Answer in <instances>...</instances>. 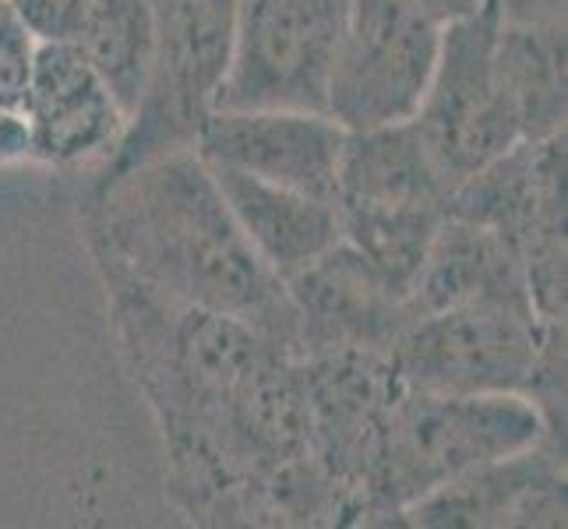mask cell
<instances>
[{"label": "cell", "mask_w": 568, "mask_h": 529, "mask_svg": "<svg viewBox=\"0 0 568 529\" xmlns=\"http://www.w3.org/2000/svg\"><path fill=\"white\" fill-rule=\"evenodd\" d=\"M92 265H106L166 301L237 318L268 343L301 353V318L286 283L233 220L199 149L152 155L82 205Z\"/></svg>", "instance_id": "1"}, {"label": "cell", "mask_w": 568, "mask_h": 529, "mask_svg": "<svg viewBox=\"0 0 568 529\" xmlns=\"http://www.w3.org/2000/svg\"><path fill=\"white\" fill-rule=\"evenodd\" d=\"M540 441L565 445L544 409L519 391L456 396L399 388L382 424L357 526H392L409 505L469 469L526 452Z\"/></svg>", "instance_id": "2"}, {"label": "cell", "mask_w": 568, "mask_h": 529, "mask_svg": "<svg viewBox=\"0 0 568 529\" xmlns=\"http://www.w3.org/2000/svg\"><path fill=\"white\" fill-rule=\"evenodd\" d=\"M403 388L519 391L565 438V325L544 322L526 297L477 301L414 318L388 353Z\"/></svg>", "instance_id": "3"}, {"label": "cell", "mask_w": 568, "mask_h": 529, "mask_svg": "<svg viewBox=\"0 0 568 529\" xmlns=\"http://www.w3.org/2000/svg\"><path fill=\"white\" fill-rule=\"evenodd\" d=\"M152 53L139 103L110 163L95 181L139 166L152 155L194 149L205 116L220 103L230 74L237 0H149Z\"/></svg>", "instance_id": "4"}, {"label": "cell", "mask_w": 568, "mask_h": 529, "mask_svg": "<svg viewBox=\"0 0 568 529\" xmlns=\"http://www.w3.org/2000/svg\"><path fill=\"white\" fill-rule=\"evenodd\" d=\"M498 32L501 18L495 4L442 29L438 61L414 113L448 194L523 142L516 106L498 71Z\"/></svg>", "instance_id": "5"}, {"label": "cell", "mask_w": 568, "mask_h": 529, "mask_svg": "<svg viewBox=\"0 0 568 529\" xmlns=\"http://www.w3.org/2000/svg\"><path fill=\"white\" fill-rule=\"evenodd\" d=\"M438 47L442 29L414 0H349L325 113L343 131L414 121Z\"/></svg>", "instance_id": "6"}, {"label": "cell", "mask_w": 568, "mask_h": 529, "mask_svg": "<svg viewBox=\"0 0 568 529\" xmlns=\"http://www.w3.org/2000/svg\"><path fill=\"white\" fill-rule=\"evenodd\" d=\"M349 0H237L230 74L220 106L325 113Z\"/></svg>", "instance_id": "7"}, {"label": "cell", "mask_w": 568, "mask_h": 529, "mask_svg": "<svg viewBox=\"0 0 568 529\" xmlns=\"http://www.w3.org/2000/svg\"><path fill=\"white\" fill-rule=\"evenodd\" d=\"M29 160L53 170H100L121 145L128 113L82 50L36 39L26 89Z\"/></svg>", "instance_id": "8"}, {"label": "cell", "mask_w": 568, "mask_h": 529, "mask_svg": "<svg viewBox=\"0 0 568 529\" xmlns=\"http://www.w3.org/2000/svg\"><path fill=\"white\" fill-rule=\"evenodd\" d=\"M343 128L318 110L220 106L205 116L194 149L212 166H230L268 184L336 202Z\"/></svg>", "instance_id": "9"}, {"label": "cell", "mask_w": 568, "mask_h": 529, "mask_svg": "<svg viewBox=\"0 0 568 529\" xmlns=\"http://www.w3.org/2000/svg\"><path fill=\"white\" fill-rule=\"evenodd\" d=\"M286 289L301 318V357L325 349L388 357L409 325L403 297L346 241L286 279Z\"/></svg>", "instance_id": "10"}, {"label": "cell", "mask_w": 568, "mask_h": 529, "mask_svg": "<svg viewBox=\"0 0 568 529\" xmlns=\"http://www.w3.org/2000/svg\"><path fill=\"white\" fill-rule=\"evenodd\" d=\"M396 526H565V445L540 441L469 469L409 505Z\"/></svg>", "instance_id": "11"}, {"label": "cell", "mask_w": 568, "mask_h": 529, "mask_svg": "<svg viewBox=\"0 0 568 529\" xmlns=\"http://www.w3.org/2000/svg\"><path fill=\"white\" fill-rule=\"evenodd\" d=\"M209 170L244 237L283 283L343 241L336 202L311 199L304 191L268 184L230 166L209 163Z\"/></svg>", "instance_id": "12"}, {"label": "cell", "mask_w": 568, "mask_h": 529, "mask_svg": "<svg viewBox=\"0 0 568 529\" xmlns=\"http://www.w3.org/2000/svg\"><path fill=\"white\" fill-rule=\"evenodd\" d=\"M513 297L530 301L519 254L495 230L445 215L414 286L406 289V315L414 322L448 307Z\"/></svg>", "instance_id": "13"}, {"label": "cell", "mask_w": 568, "mask_h": 529, "mask_svg": "<svg viewBox=\"0 0 568 529\" xmlns=\"http://www.w3.org/2000/svg\"><path fill=\"white\" fill-rule=\"evenodd\" d=\"M339 208L448 205V187L414 121L346 131L336 170Z\"/></svg>", "instance_id": "14"}, {"label": "cell", "mask_w": 568, "mask_h": 529, "mask_svg": "<svg viewBox=\"0 0 568 529\" xmlns=\"http://www.w3.org/2000/svg\"><path fill=\"white\" fill-rule=\"evenodd\" d=\"M498 71L516 106L523 142H540L565 131L568 78H565V26L498 32Z\"/></svg>", "instance_id": "15"}, {"label": "cell", "mask_w": 568, "mask_h": 529, "mask_svg": "<svg viewBox=\"0 0 568 529\" xmlns=\"http://www.w3.org/2000/svg\"><path fill=\"white\" fill-rule=\"evenodd\" d=\"M64 43L82 50V57L103 74L116 103L131 116L152 53L149 0H82Z\"/></svg>", "instance_id": "16"}, {"label": "cell", "mask_w": 568, "mask_h": 529, "mask_svg": "<svg viewBox=\"0 0 568 529\" xmlns=\"http://www.w3.org/2000/svg\"><path fill=\"white\" fill-rule=\"evenodd\" d=\"M445 208L414 205V208H339L343 241L399 293L414 286L417 272L445 223Z\"/></svg>", "instance_id": "17"}, {"label": "cell", "mask_w": 568, "mask_h": 529, "mask_svg": "<svg viewBox=\"0 0 568 529\" xmlns=\"http://www.w3.org/2000/svg\"><path fill=\"white\" fill-rule=\"evenodd\" d=\"M501 26H519V29H551L565 26V8L568 0H491Z\"/></svg>", "instance_id": "18"}, {"label": "cell", "mask_w": 568, "mask_h": 529, "mask_svg": "<svg viewBox=\"0 0 568 529\" xmlns=\"http://www.w3.org/2000/svg\"><path fill=\"white\" fill-rule=\"evenodd\" d=\"M417 11L424 18H430L438 29H448V26H456L463 22V18L469 14H477L480 8H487L491 0H414Z\"/></svg>", "instance_id": "19"}]
</instances>
